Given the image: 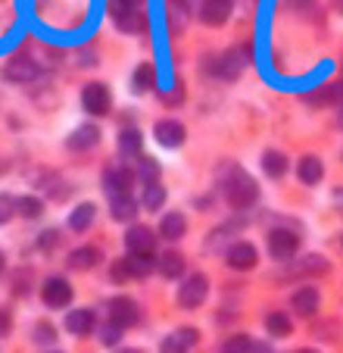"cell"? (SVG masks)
Wrapping results in <instances>:
<instances>
[{
    "mask_svg": "<svg viewBox=\"0 0 343 353\" xmlns=\"http://www.w3.org/2000/svg\"><path fill=\"white\" fill-rule=\"evenodd\" d=\"M225 175H228V179H225V197H228V203H231L234 210H250L259 197L256 181H253L240 166H228Z\"/></svg>",
    "mask_w": 343,
    "mask_h": 353,
    "instance_id": "cell-1",
    "label": "cell"
},
{
    "mask_svg": "<svg viewBox=\"0 0 343 353\" xmlns=\"http://www.w3.org/2000/svg\"><path fill=\"white\" fill-rule=\"evenodd\" d=\"M297 250H300V234L287 232V228H275V232L269 234V254L275 256L278 263L293 260Z\"/></svg>",
    "mask_w": 343,
    "mask_h": 353,
    "instance_id": "cell-2",
    "label": "cell"
},
{
    "mask_svg": "<svg viewBox=\"0 0 343 353\" xmlns=\"http://www.w3.org/2000/svg\"><path fill=\"white\" fill-rule=\"evenodd\" d=\"M206 294H209V281H206V275L194 272V275H187V281L181 285V291H178V303H181L185 310H197L200 303L206 300Z\"/></svg>",
    "mask_w": 343,
    "mask_h": 353,
    "instance_id": "cell-3",
    "label": "cell"
},
{
    "mask_svg": "<svg viewBox=\"0 0 343 353\" xmlns=\"http://www.w3.org/2000/svg\"><path fill=\"white\" fill-rule=\"evenodd\" d=\"M247 60H250V47H231L228 54L222 57V60H216L212 63V69H216L222 79H238L240 72H244V66H247Z\"/></svg>",
    "mask_w": 343,
    "mask_h": 353,
    "instance_id": "cell-4",
    "label": "cell"
},
{
    "mask_svg": "<svg viewBox=\"0 0 343 353\" xmlns=\"http://www.w3.org/2000/svg\"><path fill=\"white\" fill-rule=\"evenodd\" d=\"M141 319V310L132 297H116L110 300V325L116 328H128V325H138Z\"/></svg>",
    "mask_w": 343,
    "mask_h": 353,
    "instance_id": "cell-5",
    "label": "cell"
},
{
    "mask_svg": "<svg viewBox=\"0 0 343 353\" xmlns=\"http://www.w3.org/2000/svg\"><path fill=\"white\" fill-rule=\"evenodd\" d=\"M41 297H44V303L50 310H63L69 307V300H72V285H69L66 279H47L44 288H41Z\"/></svg>",
    "mask_w": 343,
    "mask_h": 353,
    "instance_id": "cell-6",
    "label": "cell"
},
{
    "mask_svg": "<svg viewBox=\"0 0 343 353\" xmlns=\"http://www.w3.org/2000/svg\"><path fill=\"white\" fill-rule=\"evenodd\" d=\"M38 63L28 60V57H13V60H7V66H3V79L13 81V85H28V81L38 79Z\"/></svg>",
    "mask_w": 343,
    "mask_h": 353,
    "instance_id": "cell-7",
    "label": "cell"
},
{
    "mask_svg": "<svg viewBox=\"0 0 343 353\" xmlns=\"http://www.w3.org/2000/svg\"><path fill=\"white\" fill-rule=\"evenodd\" d=\"M81 107H85L91 116L110 113V91H106V85H100V81L85 85V91H81Z\"/></svg>",
    "mask_w": 343,
    "mask_h": 353,
    "instance_id": "cell-8",
    "label": "cell"
},
{
    "mask_svg": "<svg viewBox=\"0 0 343 353\" xmlns=\"http://www.w3.org/2000/svg\"><path fill=\"white\" fill-rule=\"evenodd\" d=\"M103 191H106L110 200L128 197V191H132V172H128V169H106L103 172Z\"/></svg>",
    "mask_w": 343,
    "mask_h": 353,
    "instance_id": "cell-9",
    "label": "cell"
},
{
    "mask_svg": "<svg viewBox=\"0 0 343 353\" xmlns=\"http://www.w3.org/2000/svg\"><path fill=\"white\" fill-rule=\"evenodd\" d=\"M256 260H259L256 247L247 244V241H238V244L228 247V266L238 269V272H247V269H253V266H256Z\"/></svg>",
    "mask_w": 343,
    "mask_h": 353,
    "instance_id": "cell-10",
    "label": "cell"
},
{
    "mask_svg": "<svg viewBox=\"0 0 343 353\" xmlns=\"http://www.w3.org/2000/svg\"><path fill=\"white\" fill-rule=\"evenodd\" d=\"M228 16H231V0H203V3H200V19L212 28L225 26Z\"/></svg>",
    "mask_w": 343,
    "mask_h": 353,
    "instance_id": "cell-11",
    "label": "cell"
},
{
    "mask_svg": "<svg viewBox=\"0 0 343 353\" xmlns=\"http://www.w3.org/2000/svg\"><path fill=\"white\" fill-rule=\"evenodd\" d=\"M194 344H197V328H178L163 341L159 353H187Z\"/></svg>",
    "mask_w": 343,
    "mask_h": 353,
    "instance_id": "cell-12",
    "label": "cell"
},
{
    "mask_svg": "<svg viewBox=\"0 0 343 353\" xmlns=\"http://www.w3.org/2000/svg\"><path fill=\"white\" fill-rule=\"evenodd\" d=\"M153 134H156V141L163 147H178L181 141H185V125L175 119H159L156 128H153Z\"/></svg>",
    "mask_w": 343,
    "mask_h": 353,
    "instance_id": "cell-13",
    "label": "cell"
},
{
    "mask_svg": "<svg viewBox=\"0 0 343 353\" xmlns=\"http://www.w3.org/2000/svg\"><path fill=\"white\" fill-rule=\"evenodd\" d=\"M128 254H150L153 250V232L147 225H132L125 234Z\"/></svg>",
    "mask_w": 343,
    "mask_h": 353,
    "instance_id": "cell-14",
    "label": "cell"
},
{
    "mask_svg": "<svg viewBox=\"0 0 343 353\" xmlns=\"http://www.w3.org/2000/svg\"><path fill=\"white\" fill-rule=\"evenodd\" d=\"M119 266H122V272H125V279L128 275H132V279H144V275L153 272L156 263L150 260V254H128L125 260H119Z\"/></svg>",
    "mask_w": 343,
    "mask_h": 353,
    "instance_id": "cell-15",
    "label": "cell"
},
{
    "mask_svg": "<svg viewBox=\"0 0 343 353\" xmlns=\"http://www.w3.org/2000/svg\"><path fill=\"white\" fill-rule=\"evenodd\" d=\"M100 141V128L97 125H79L72 134H69V147L72 150H87Z\"/></svg>",
    "mask_w": 343,
    "mask_h": 353,
    "instance_id": "cell-16",
    "label": "cell"
},
{
    "mask_svg": "<svg viewBox=\"0 0 343 353\" xmlns=\"http://www.w3.org/2000/svg\"><path fill=\"white\" fill-rule=\"evenodd\" d=\"M318 300H322V297H318V291L312 285L309 288H300V291L293 294V310H297L300 316H312L318 310Z\"/></svg>",
    "mask_w": 343,
    "mask_h": 353,
    "instance_id": "cell-17",
    "label": "cell"
},
{
    "mask_svg": "<svg viewBox=\"0 0 343 353\" xmlns=\"http://www.w3.org/2000/svg\"><path fill=\"white\" fill-rule=\"evenodd\" d=\"M185 228H187V222H185L181 213H165L163 222H159V234L169 238V241H178L181 234H185Z\"/></svg>",
    "mask_w": 343,
    "mask_h": 353,
    "instance_id": "cell-18",
    "label": "cell"
},
{
    "mask_svg": "<svg viewBox=\"0 0 343 353\" xmlns=\"http://www.w3.org/2000/svg\"><path fill=\"white\" fill-rule=\"evenodd\" d=\"M322 175H324V166L318 157H303V160H300V181H303V185H318Z\"/></svg>",
    "mask_w": 343,
    "mask_h": 353,
    "instance_id": "cell-19",
    "label": "cell"
},
{
    "mask_svg": "<svg viewBox=\"0 0 343 353\" xmlns=\"http://www.w3.org/2000/svg\"><path fill=\"white\" fill-rule=\"evenodd\" d=\"M100 263V250L97 247H79L69 254V266L72 269H94Z\"/></svg>",
    "mask_w": 343,
    "mask_h": 353,
    "instance_id": "cell-20",
    "label": "cell"
},
{
    "mask_svg": "<svg viewBox=\"0 0 343 353\" xmlns=\"http://www.w3.org/2000/svg\"><path fill=\"white\" fill-rule=\"evenodd\" d=\"M66 328L72 334H87L94 328V313L91 310H72V313L66 316Z\"/></svg>",
    "mask_w": 343,
    "mask_h": 353,
    "instance_id": "cell-21",
    "label": "cell"
},
{
    "mask_svg": "<svg viewBox=\"0 0 343 353\" xmlns=\"http://www.w3.org/2000/svg\"><path fill=\"white\" fill-rule=\"evenodd\" d=\"M156 269L165 275V279H178V275L185 272V260H181V254L169 250V254H163V256L156 260Z\"/></svg>",
    "mask_w": 343,
    "mask_h": 353,
    "instance_id": "cell-22",
    "label": "cell"
},
{
    "mask_svg": "<svg viewBox=\"0 0 343 353\" xmlns=\"http://www.w3.org/2000/svg\"><path fill=\"white\" fill-rule=\"evenodd\" d=\"M262 169H265V175H271V179H281V175L287 172V157H284L281 150H265Z\"/></svg>",
    "mask_w": 343,
    "mask_h": 353,
    "instance_id": "cell-23",
    "label": "cell"
},
{
    "mask_svg": "<svg viewBox=\"0 0 343 353\" xmlns=\"http://www.w3.org/2000/svg\"><path fill=\"white\" fill-rule=\"evenodd\" d=\"M112 203V219H119V222H128V219H134L138 216V203H134V197L128 194V197H116V200H110Z\"/></svg>",
    "mask_w": 343,
    "mask_h": 353,
    "instance_id": "cell-24",
    "label": "cell"
},
{
    "mask_svg": "<svg viewBox=\"0 0 343 353\" xmlns=\"http://www.w3.org/2000/svg\"><path fill=\"white\" fill-rule=\"evenodd\" d=\"M153 85H156V72H153V66L150 63H141V66L134 69V75H132V88L138 94H144V91H150Z\"/></svg>",
    "mask_w": 343,
    "mask_h": 353,
    "instance_id": "cell-25",
    "label": "cell"
},
{
    "mask_svg": "<svg viewBox=\"0 0 343 353\" xmlns=\"http://www.w3.org/2000/svg\"><path fill=\"white\" fill-rule=\"evenodd\" d=\"M94 216H97V207H94V203H81V207L72 210V216H69V225H72L75 232H85V228L94 222Z\"/></svg>",
    "mask_w": 343,
    "mask_h": 353,
    "instance_id": "cell-26",
    "label": "cell"
},
{
    "mask_svg": "<svg viewBox=\"0 0 343 353\" xmlns=\"http://www.w3.org/2000/svg\"><path fill=\"white\" fill-rule=\"evenodd\" d=\"M144 10V0H110V16L116 22L125 19V16H134Z\"/></svg>",
    "mask_w": 343,
    "mask_h": 353,
    "instance_id": "cell-27",
    "label": "cell"
},
{
    "mask_svg": "<svg viewBox=\"0 0 343 353\" xmlns=\"http://www.w3.org/2000/svg\"><path fill=\"white\" fill-rule=\"evenodd\" d=\"M265 328H269L275 338H287V334L293 332V322L287 319L284 313H269V319H265Z\"/></svg>",
    "mask_w": 343,
    "mask_h": 353,
    "instance_id": "cell-28",
    "label": "cell"
},
{
    "mask_svg": "<svg viewBox=\"0 0 343 353\" xmlns=\"http://www.w3.org/2000/svg\"><path fill=\"white\" fill-rule=\"evenodd\" d=\"M163 203H165V188L159 185V181H150L147 191H144V207L147 210H163Z\"/></svg>",
    "mask_w": 343,
    "mask_h": 353,
    "instance_id": "cell-29",
    "label": "cell"
},
{
    "mask_svg": "<svg viewBox=\"0 0 343 353\" xmlns=\"http://www.w3.org/2000/svg\"><path fill=\"white\" fill-rule=\"evenodd\" d=\"M16 213L25 216V219H38V216L44 213V203H41L38 197H19L16 200Z\"/></svg>",
    "mask_w": 343,
    "mask_h": 353,
    "instance_id": "cell-30",
    "label": "cell"
},
{
    "mask_svg": "<svg viewBox=\"0 0 343 353\" xmlns=\"http://www.w3.org/2000/svg\"><path fill=\"white\" fill-rule=\"evenodd\" d=\"M141 144H144V138H141L138 128H125V132L119 134V147H122V154H128V157L138 154Z\"/></svg>",
    "mask_w": 343,
    "mask_h": 353,
    "instance_id": "cell-31",
    "label": "cell"
},
{
    "mask_svg": "<svg viewBox=\"0 0 343 353\" xmlns=\"http://www.w3.org/2000/svg\"><path fill=\"white\" fill-rule=\"evenodd\" d=\"M250 350H253V341L247 334H231L222 344V353H250Z\"/></svg>",
    "mask_w": 343,
    "mask_h": 353,
    "instance_id": "cell-32",
    "label": "cell"
},
{
    "mask_svg": "<svg viewBox=\"0 0 343 353\" xmlns=\"http://www.w3.org/2000/svg\"><path fill=\"white\" fill-rule=\"evenodd\" d=\"M138 175L150 185V181H156L159 179V166H156V160H150V157H141L138 160Z\"/></svg>",
    "mask_w": 343,
    "mask_h": 353,
    "instance_id": "cell-33",
    "label": "cell"
},
{
    "mask_svg": "<svg viewBox=\"0 0 343 353\" xmlns=\"http://www.w3.org/2000/svg\"><path fill=\"white\" fill-rule=\"evenodd\" d=\"M13 213H16V200L10 194H0V225L13 219Z\"/></svg>",
    "mask_w": 343,
    "mask_h": 353,
    "instance_id": "cell-34",
    "label": "cell"
},
{
    "mask_svg": "<svg viewBox=\"0 0 343 353\" xmlns=\"http://www.w3.org/2000/svg\"><path fill=\"white\" fill-rule=\"evenodd\" d=\"M119 338H122V328H116V325H106L103 332H100V341H103L106 347H112V344H116V341H119Z\"/></svg>",
    "mask_w": 343,
    "mask_h": 353,
    "instance_id": "cell-35",
    "label": "cell"
},
{
    "mask_svg": "<svg viewBox=\"0 0 343 353\" xmlns=\"http://www.w3.org/2000/svg\"><path fill=\"white\" fill-rule=\"evenodd\" d=\"M34 338H38L41 344H50V341L56 338V334H53V328H50V325H38V328H34Z\"/></svg>",
    "mask_w": 343,
    "mask_h": 353,
    "instance_id": "cell-36",
    "label": "cell"
},
{
    "mask_svg": "<svg viewBox=\"0 0 343 353\" xmlns=\"http://www.w3.org/2000/svg\"><path fill=\"white\" fill-rule=\"evenodd\" d=\"M56 238H60L56 232H44V238H41V247H44V250H47V247H53V244H56Z\"/></svg>",
    "mask_w": 343,
    "mask_h": 353,
    "instance_id": "cell-37",
    "label": "cell"
},
{
    "mask_svg": "<svg viewBox=\"0 0 343 353\" xmlns=\"http://www.w3.org/2000/svg\"><path fill=\"white\" fill-rule=\"evenodd\" d=\"M7 332H10V313L0 310V334H7Z\"/></svg>",
    "mask_w": 343,
    "mask_h": 353,
    "instance_id": "cell-38",
    "label": "cell"
},
{
    "mask_svg": "<svg viewBox=\"0 0 343 353\" xmlns=\"http://www.w3.org/2000/svg\"><path fill=\"white\" fill-rule=\"evenodd\" d=\"M3 266H7V260H3V254H0V272H3Z\"/></svg>",
    "mask_w": 343,
    "mask_h": 353,
    "instance_id": "cell-39",
    "label": "cell"
},
{
    "mask_svg": "<svg viewBox=\"0 0 343 353\" xmlns=\"http://www.w3.org/2000/svg\"><path fill=\"white\" fill-rule=\"evenodd\" d=\"M119 353H141V350H119Z\"/></svg>",
    "mask_w": 343,
    "mask_h": 353,
    "instance_id": "cell-40",
    "label": "cell"
},
{
    "mask_svg": "<svg viewBox=\"0 0 343 353\" xmlns=\"http://www.w3.org/2000/svg\"><path fill=\"white\" fill-rule=\"evenodd\" d=\"M300 353H318V350H300Z\"/></svg>",
    "mask_w": 343,
    "mask_h": 353,
    "instance_id": "cell-41",
    "label": "cell"
},
{
    "mask_svg": "<svg viewBox=\"0 0 343 353\" xmlns=\"http://www.w3.org/2000/svg\"><path fill=\"white\" fill-rule=\"evenodd\" d=\"M340 125H343V113H340Z\"/></svg>",
    "mask_w": 343,
    "mask_h": 353,
    "instance_id": "cell-42",
    "label": "cell"
},
{
    "mask_svg": "<svg viewBox=\"0 0 343 353\" xmlns=\"http://www.w3.org/2000/svg\"><path fill=\"white\" fill-rule=\"evenodd\" d=\"M185 3H187V0H185Z\"/></svg>",
    "mask_w": 343,
    "mask_h": 353,
    "instance_id": "cell-43",
    "label": "cell"
}]
</instances>
